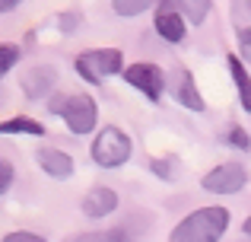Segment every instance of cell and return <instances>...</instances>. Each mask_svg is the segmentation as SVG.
I'll use <instances>...</instances> for the list:
<instances>
[{
  "label": "cell",
  "mask_w": 251,
  "mask_h": 242,
  "mask_svg": "<svg viewBox=\"0 0 251 242\" xmlns=\"http://www.w3.org/2000/svg\"><path fill=\"white\" fill-rule=\"evenodd\" d=\"M229 226V211L226 207H201L188 214L181 223L172 230L175 242H216Z\"/></svg>",
  "instance_id": "1"
},
{
  "label": "cell",
  "mask_w": 251,
  "mask_h": 242,
  "mask_svg": "<svg viewBox=\"0 0 251 242\" xmlns=\"http://www.w3.org/2000/svg\"><path fill=\"white\" fill-rule=\"evenodd\" d=\"M130 150H134L130 137L124 134L121 128L108 124V128H102L96 134V140H92V147H89V156H92V162L102 166V169H118L130 160Z\"/></svg>",
  "instance_id": "2"
},
{
  "label": "cell",
  "mask_w": 251,
  "mask_h": 242,
  "mask_svg": "<svg viewBox=\"0 0 251 242\" xmlns=\"http://www.w3.org/2000/svg\"><path fill=\"white\" fill-rule=\"evenodd\" d=\"M121 67H124L121 48H89L83 54H76V74L86 83H92V86H99L102 80L115 77Z\"/></svg>",
  "instance_id": "3"
},
{
  "label": "cell",
  "mask_w": 251,
  "mask_h": 242,
  "mask_svg": "<svg viewBox=\"0 0 251 242\" xmlns=\"http://www.w3.org/2000/svg\"><path fill=\"white\" fill-rule=\"evenodd\" d=\"M124 80H127L130 86L137 89V93H143L147 99H153V102H159L162 93L169 89V77L162 74L156 64H150V61L130 64V67L124 70Z\"/></svg>",
  "instance_id": "4"
},
{
  "label": "cell",
  "mask_w": 251,
  "mask_h": 242,
  "mask_svg": "<svg viewBox=\"0 0 251 242\" xmlns=\"http://www.w3.org/2000/svg\"><path fill=\"white\" fill-rule=\"evenodd\" d=\"M248 182V169L242 162H223L201 179V188L210 194H239Z\"/></svg>",
  "instance_id": "5"
},
{
  "label": "cell",
  "mask_w": 251,
  "mask_h": 242,
  "mask_svg": "<svg viewBox=\"0 0 251 242\" xmlns=\"http://www.w3.org/2000/svg\"><path fill=\"white\" fill-rule=\"evenodd\" d=\"M61 118L67 121V128L74 134H92L99 121V106L89 93H76V96H67V106H64Z\"/></svg>",
  "instance_id": "6"
},
{
  "label": "cell",
  "mask_w": 251,
  "mask_h": 242,
  "mask_svg": "<svg viewBox=\"0 0 251 242\" xmlns=\"http://www.w3.org/2000/svg\"><path fill=\"white\" fill-rule=\"evenodd\" d=\"M169 96L178 102V106L191 108L194 115H203V112H207V102H203V96H201V89H197L194 77H191L184 67H175L169 74Z\"/></svg>",
  "instance_id": "7"
},
{
  "label": "cell",
  "mask_w": 251,
  "mask_h": 242,
  "mask_svg": "<svg viewBox=\"0 0 251 242\" xmlns=\"http://www.w3.org/2000/svg\"><path fill=\"white\" fill-rule=\"evenodd\" d=\"M153 26H156V32H159V38L169 42V45H178L184 38V32H188V19H184V13L178 10L175 0H159V10H156V16H153Z\"/></svg>",
  "instance_id": "8"
},
{
  "label": "cell",
  "mask_w": 251,
  "mask_h": 242,
  "mask_svg": "<svg viewBox=\"0 0 251 242\" xmlns=\"http://www.w3.org/2000/svg\"><path fill=\"white\" fill-rule=\"evenodd\" d=\"M54 86H57V70L51 67V64H38V67H32V70L23 74V93H25V99H32V102L51 96Z\"/></svg>",
  "instance_id": "9"
},
{
  "label": "cell",
  "mask_w": 251,
  "mask_h": 242,
  "mask_svg": "<svg viewBox=\"0 0 251 242\" xmlns=\"http://www.w3.org/2000/svg\"><path fill=\"white\" fill-rule=\"evenodd\" d=\"M35 160H38V166H42V172H48L51 179H70V175H74V156L64 153V150L42 147Z\"/></svg>",
  "instance_id": "10"
},
{
  "label": "cell",
  "mask_w": 251,
  "mask_h": 242,
  "mask_svg": "<svg viewBox=\"0 0 251 242\" xmlns=\"http://www.w3.org/2000/svg\"><path fill=\"white\" fill-rule=\"evenodd\" d=\"M118 207V194L108 185H92L83 198V214L86 217H108Z\"/></svg>",
  "instance_id": "11"
},
{
  "label": "cell",
  "mask_w": 251,
  "mask_h": 242,
  "mask_svg": "<svg viewBox=\"0 0 251 242\" xmlns=\"http://www.w3.org/2000/svg\"><path fill=\"white\" fill-rule=\"evenodd\" d=\"M226 61H229V74H232V80H235V93H239L242 108L251 115V74L245 70V57L242 54H229Z\"/></svg>",
  "instance_id": "12"
},
{
  "label": "cell",
  "mask_w": 251,
  "mask_h": 242,
  "mask_svg": "<svg viewBox=\"0 0 251 242\" xmlns=\"http://www.w3.org/2000/svg\"><path fill=\"white\" fill-rule=\"evenodd\" d=\"M0 131H3V134H29V137H42V134H45V124H42V121H35V118H29V115H19V118L3 121V124H0Z\"/></svg>",
  "instance_id": "13"
},
{
  "label": "cell",
  "mask_w": 251,
  "mask_h": 242,
  "mask_svg": "<svg viewBox=\"0 0 251 242\" xmlns=\"http://www.w3.org/2000/svg\"><path fill=\"white\" fill-rule=\"evenodd\" d=\"M175 3H178V10L184 13V19H188V23L201 26L203 19H207L210 3H213V0H175Z\"/></svg>",
  "instance_id": "14"
},
{
  "label": "cell",
  "mask_w": 251,
  "mask_h": 242,
  "mask_svg": "<svg viewBox=\"0 0 251 242\" xmlns=\"http://www.w3.org/2000/svg\"><path fill=\"white\" fill-rule=\"evenodd\" d=\"M111 6H115L118 16H140L143 10H150L153 6V0H111Z\"/></svg>",
  "instance_id": "15"
},
{
  "label": "cell",
  "mask_w": 251,
  "mask_h": 242,
  "mask_svg": "<svg viewBox=\"0 0 251 242\" xmlns=\"http://www.w3.org/2000/svg\"><path fill=\"white\" fill-rule=\"evenodd\" d=\"M232 23L239 26H251V0H232Z\"/></svg>",
  "instance_id": "16"
},
{
  "label": "cell",
  "mask_w": 251,
  "mask_h": 242,
  "mask_svg": "<svg viewBox=\"0 0 251 242\" xmlns=\"http://www.w3.org/2000/svg\"><path fill=\"white\" fill-rule=\"evenodd\" d=\"M16 61H19V48H16V45H3V51H0V70L10 74Z\"/></svg>",
  "instance_id": "17"
},
{
  "label": "cell",
  "mask_w": 251,
  "mask_h": 242,
  "mask_svg": "<svg viewBox=\"0 0 251 242\" xmlns=\"http://www.w3.org/2000/svg\"><path fill=\"white\" fill-rule=\"evenodd\" d=\"M13 188V162L0 160V194H6Z\"/></svg>",
  "instance_id": "18"
},
{
  "label": "cell",
  "mask_w": 251,
  "mask_h": 242,
  "mask_svg": "<svg viewBox=\"0 0 251 242\" xmlns=\"http://www.w3.org/2000/svg\"><path fill=\"white\" fill-rule=\"evenodd\" d=\"M239 54L251 64V26H242L239 29Z\"/></svg>",
  "instance_id": "19"
},
{
  "label": "cell",
  "mask_w": 251,
  "mask_h": 242,
  "mask_svg": "<svg viewBox=\"0 0 251 242\" xmlns=\"http://www.w3.org/2000/svg\"><path fill=\"white\" fill-rule=\"evenodd\" d=\"M229 143H232V147H239V150H251V137L242 128H229Z\"/></svg>",
  "instance_id": "20"
},
{
  "label": "cell",
  "mask_w": 251,
  "mask_h": 242,
  "mask_svg": "<svg viewBox=\"0 0 251 242\" xmlns=\"http://www.w3.org/2000/svg\"><path fill=\"white\" fill-rule=\"evenodd\" d=\"M57 26H61L64 32H74L76 26H80V16H76V13H64V16H57Z\"/></svg>",
  "instance_id": "21"
},
{
  "label": "cell",
  "mask_w": 251,
  "mask_h": 242,
  "mask_svg": "<svg viewBox=\"0 0 251 242\" xmlns=\"http://www.w3.org/2000/svg\"><path fill=\"white\" fill-rule=\"evenodd\" d=\"M38 239H42L38 233H25V230H16L6 236V242H38Z\"/></svg>",
  "instance_id": "22"
},
{
  "label": "cell",
  "mask_w": 251,
  "mask_h": 242,
  "mask_svg": "<svg viewBox=\"0 0 251 242\" xmlns=\"http://www.w3.org/2000/svg\"><path fill=\"white\" fill-rule=\"evenodd\" d=\"M16 3H23V0H0V6H3V13L16 10Z\"/></svg>",
  "instance_id": "23"
},
{
  "label": "cell",
  "mask_w": 251,
  "mask_h": 242,
  "mask_svg": "<svg viewBox=\"0 0 251 242\" xmlns=\"http://www.w3.org/2000/svg\"><path fill=\"white\" fill-rule=\"evenodd\" d=\"M242 230H245V236H251V217L245 220V226H242Z\"/></svg>",
  "instance_id": "24"
}]
</instances>
